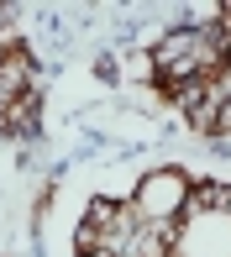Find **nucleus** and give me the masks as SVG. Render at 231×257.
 Wrapping results in <instances>:
<instances>
[{
  "mask_svg": "<svg viewBox=\"0 0 231 257\" xmlns=\"http://www.w3.org/2000/svg\"><path fill=\"white\" fill-rule=\"evenodd\" d=\"M137 215L142 220H158V226H179L184 205H189V179L184 173H153V179L137 189Z\"/></svg>",
  "mask_w": 231,
  "mask_h": 257,
  "instance_id": "f03ea898",
  "label": "nucleus"
},
{
  "mask_svg": "<svg viewBox=\"0 0 231 257\" xmlns=\"http://www.w3.org/2000/svg\"><path fill=\"white\" fill-rule=\"evenodd\" d=\"M173 257H231V189L226 184H194L189 189Z\"/></svg>",
  "mask_w": 231,
  "mask_h": 257,
  "instance_id": "f257e3e1",
  "label": "nucleus"
}]
</instances>
